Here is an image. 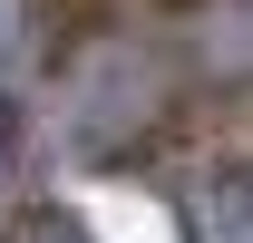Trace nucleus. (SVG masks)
<instances>
[{
    "label": "nucleus",
    "instance_id": "2",
    "mask_svg": "<svg viewBox=\"0 0 253 243\" xmlns=\"http://www.w3.org/2000/svg\"><path fill=\"white\" fill-rule=\"evenodd\" d=\"M0 243H88V234H78V224H59V214H30V224H10Z\"/></svg>",
    "mask_w": 253,
    "mask_h": 243
},
{
    "label": "nucleus",
    "instance_id": "4",
    "mask_svg": "<svg viewBox=\"0 0 253 243\" xmlns=\"http://www.w3.org/2000/svg\"><path fill=\"white\" fill-rule=\"evenodd\" d=\"M234 243H253V185L234 195Z\"/></svg>",
    "mask_w": 253,
    "mask_h": 243
},
{
    "label": "nucleus",
    "instance_id": "3",
    "mask_svg": "<svg viewBox=\"0 0 253 243\" xmlns=\"http://www.w3.org/2000/svg\"><path fill=\"white\" fill-rule=\"evenodd\" d=\"M10 165H20V136H10V107H0V195H10Z\"/></svg>",
    "mask_w": 253,
    "mask_h": 243
},
{
    "label": "nucleus",
    "instance_id": "1",
    "mask_svg": "<svg viewBox=\"0 0 253 243\" xmlns=\"http://www.w3.org/2000/svg\"><path fill=\"white\" fill-rule=\"evenodd\" d=\"M39 59V20H30V0H0V88L10 78H30Z\"/></svg>",
    "mask_w": 253,
    "mask_h": 243
}]
</instances>
